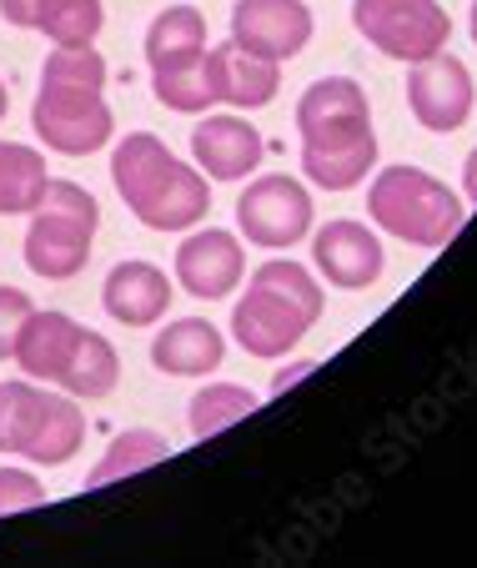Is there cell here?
I'll use <instances>...</instances> for the list:
<instances>
[{
	"mask_svg": "<svg viewBox=\"0 0 477 568\" xmlns=\"http://www.w3.org/2000/svg\"><path fill=\"white\" fill-rule=\"evenodd\" d=\"M202 75H206L212 106H232V111H262V106H272L276 91H282V65L242 51L236 41L206 45Z\"/></svg>",
	"mask_w": 477,
	"mask_h": 568,
	"instance_id": "14",
	"label": "cell"
},
{
	"mask_svg": "<svg viewBox=\"0 0 477 568\" xmlns=\"http://www.w3.org/2000/svg\"><path fill=\"white\" fill-rule=\"evenodd\" d=\"M55 0H0V21L16 26V31H41L51 21Z\"/></svg>",
	"mask_w": 477,
	"mask_h": 568,
	"instance_id": "28",
	"label": "cell"
},
{
	"mask_svg": "<svg viewBox=\"0 0 477 568\" xmlns=\"http://www.w3.org/2000/svg\"><path fill=\"white\" fill-rule=\"evenodd\" d=\"M206 55V16L196 6H166L156 21L146 26V65L151 75H176L202 65Z\"/></svg>",
	"mask_w": 477,
	"mask_h": 568,
	"instance_id": "18",
	"label": "cell"
},
{
	"mask_svg": "<svg viewBox=\"0 0 477 568\" xmlns=\"http://www.w3.org/2000/svg\"><path fill=\"white\" fill-rule=\"evenodd\" d=\"M31 312H35V302L26 287H0V363L16 357V343H21V327Z\"/></svg>",
	"mask_w": 477,
	"mask_h": 568,
	"instance_id": "27",
	"label": "cell"
},
{
	"mask_svg": "<svg viewBox=\"0 0 477 568\" xmlns=\"http://www.w3.org/2000/svg\"><path fill=\"white\" fill-rule=\"evenodd\" d=\"M81 448H85V413H81V397L51 393V387H45L41 418H35V428H31V438H26L21 458H26V463H41V468H61V463H71Z\"/></svg>",
	"mask_w": 477,
	"mask_h": 568,
	"instance_id": "19",
	"label": "cell"
},
{
	"mask_svg": "<svg viewBox=\"0 0 477 568\" xmlns=\"http://www.w3.org/2000/svg\"><path fill=\"white\" fill-rule=\"evenodd\" d=\"M367 216L397 242L433 252L467 226V202L423 166H382L367 186Z\"/></svg>",
	"mask_w": 477,
	"mask_h": 568,
	"instance_id": "5",
	"label": "cell"
},
{
	"mask_svg": "<svg viewBox=\"0 0 477 568\" xmlns=\"http://www.w3.org/2000/svg\"><path fill=\"white\" fill-rule=\"evenodd\" d=\"M171 297H176L171 277L156 262H141V257L116 262V267L106 272V282H101V307H106V317L121 322V327H151V322H161Z\"/></svg>",
	"mask_w": 477,
	"mask_h": 568,
	"instance_id": "15",
	"label": "cell"
},
{
	"mask_svg": "<svg viewBox=\"0 0 477 568\" xmlns=\"http://www.w3.org/2000/svg\"><path fill=\"white\" fill-rule=\"evenodd\" d=\"M45 156L21 141H0V216H31L45 196Z\"/></svg>",
	"mask_w": 477,
	"mask_h": 568,
	"instance_id": "21",
	"label": "cell"
},
{
	"mask_svg": "<svg viewBox=\"0 0 477 568\" xmlns=\"http://www.w3.org/2000/svg\"><path fill=\"white\" fill-rule=\"evenodd\" d=\"M307 373H317V363H297V367H282V373L272 377V393H286L292 383H302Z\"/></svg>",
	"mask_w": 477,
	"mask_h": 568,
	"instance_id": "29",
	"label": "cell"
},
{
	"mask_svg": "<svg viewBox=\"0 0 477 568\" xmlns=\"http://www.w3.org/2000/svg\"><path fill=\"white\" fill-rule=\"evenodd\" d=\"M106 55L95 45H51L41 61V87L31 101V126L55 156H91L111 146L116 116L106 106Z\"/></svg>",
	"mask_w": 477,
	"mask_h": 568,
	"instance_id": "2",
	"label": "cell"
},
{
	"mask_svg": "<svg viewBox=\"0 0 477 568\" xmlns=\"http://www.w3.org/2000/svg\"><path fill=\"white\" fill-rule=\"evenodd\" d=\"M171 458V443L161 438V433L151 428H126L111 438V448L101 453V463L91 468V478H85V488H106V483L116 478H131V473H146L156 468V463Z\"/></svg>",
	"mask_w": 477,
	"mask_h": 568,
	"instance_id": "22",
	"label": "cell"
},
{
	"mask_svg": "<svg viewBox=\"0 0 477 568\" xmlns=\"http://www.w3.org/2000/svg\"><path fill=\"white\" fill-rule=\"evenodd\" d=\"M312 31L317 21H312L307 0H236L232 6V41L262 61L286 65L292 55L307 51Z\"/></svg>",
	"mask_w": 477,
	"mask_h": 568,
	"instance_id": "10",
	"label": "cell"
},
{
	"mask_svg": "<svg viewBox=\"0 0 477 568\" xmlns=\"http://www.w3.org/2000/svg\"><path fill=\"white\" fill-rule=\"evenodd\" d=\"M236 226L252 247L286 252L312 236V192L307 182L286 172L246 176V192L236 196Z\"/></svg>",
	"mask_w": 477,
	"mask_h": 568,
	"instance_id": "8",
	"label": "cell"
},
{
	"mask_svg": "<svg viewBox=\"0 0 477 568\" xmlns=\"http://www.w3.org/2000/svg\"><path fill=\"white\" fill-rule=\"evenodd\" d=\"M151 363L166 377H212L226 363V337L206 317L166 322L156 333V343H151Z\"/></svg>",
	"mask_w": 477,
	"mask_h": 568,
	"instance_id": "16",
	"label": "cell"
},
{
	"mask_svg": "<svg viewBox=\"0 0 477 568\" xmlns=\"http://www.w3.org/2000/svg\"><path fill=\"white\" fill-rule=\"evenodd\" d=\"M256 408H262V397H256L252 387H242V383H206L202 393L191 397L186 423H191V433L206 443V438H216V433H226L232 423L252 418Z\"/></svg>",
	"mask_w": 477,
	"mask_h": 568,
	"instance_id": "23",
	"label": "cell"
},
{
	"mask_svg": "<svg viewBox=\"0 0 477 568\" xmlns=\"http://www.w3.org/2000/svg\"><path fill=\"white\" fill-rule=\"evenodd\" d=\"M45 387L31 383V377H6V383H0V453H21L26 448L35 418H41Z\"/></svg>",
	"mask_w": 477,
	"mask_h": 568,
	"instance_id": "24",
	"label": "cell"
},
{
	"mask_svg": "<svg viewBox=\"0 0 477 568\" xmlns=\"http://www.w3.org/2000/svg\"><path fill=\"white\" fill-rule=\"evenodd\" d=\"M463 192H467L463 202H467V206H477V146L467 151V161H463Z\"/></svg>",
	"mask_w": 477,
	"mask_h": 568,
	"instance_id": "30",
	"label": "cell"
},
{
	"mask_svg": "<svg viewBox=\"0 0 477 568\" xmlns=\"http://www.w3.org/2000/svg\"><path fill=\"white\" fill-rule=\"evenodd\" d=\"M352 26L387 61L407 65L447 51L453 41V16L443 11V0H352Z\"/></svg>",
	"mask_w": 477,
	"mask_h": 568,
	"instance_id": "7",
	"label": "cell"
},
{
	"mask_svg": "<svg viewBox=\"0 0 477 568\" xmlns=\"http://www.w3.org/2000/svg\"><path fill=\"white\" fill-rule=\"evenodd\" d=\"M101 26H106V6L101 0H55V11L41 26V36L51 45H95Z\"/></svg>",
	"mask_w": 477,
	"mask_h": 568,
	"instance_id": "25",
	"label": "cell"
},
{
	"mask_svg": "<svg viewBox=\"0 0 477 568\" xmlns=\"http://www.w3.org/2000/svg\"><path fill=\"white\" fill-rule=\"evenodd\" d=\"M6 111H11V87L0 81V121H6Z\"/></svg>",
	"mask_w": 477,
	"mask_h": 568,
	"instance_id": "31",
	"label": "cell"
},
{
	"mask_svg": "<svg viewBox=\"0 0 477 568\" xmlns=\"http://www.w3.org/2000/svg\"><path fill=\"white\" fill-rule=\"evenodd\" d=\"M302 136V176L322 192H352L377 166V126L362 81L322 75L297 101Z\"/></svg>",
	"mask_w": 477,
	"mask_h": 568,
	"instance_id": "1",
	"label": "cell"
},
{
	"mask_svg": "<svg viewBox=\"0 0 477 568\" xmlns=\"http://www.w3.org/2000/svg\"><path fill=\"white\" fill-rule=\"evenodd\" d=\"M407 106H413V116L423 121L427 131H437V136L467 126V116H473V106H477L473 71H467L453 51H437V55H427V61H413V75H407Z\"/></svg>",
	"mask_w": 477,
	"mask_h": 568,
	"instance_id": "9",
	"label": "cell"
},
{
	"mask_svg": "<svg viewBox=\"0 0 477 568\" xmlns=\"http://www.w3.org/2000/svg\"><path fill=\"white\" fill-rule=\"evenodd\" d=\"M81 322L65 317V312H41L35 307L31 317H26L21 327V343H16V357L11 363H21V373L31 377V383H61V373L71 367V353L75 343H81Z\"/></svg>",
	"mask_w": 477,
	"mask_h": 568,
	"instance_id": "17",
	"label": "cell"
},
{
	"mask_svg": "<svg viewBox=\"0 0 477 568\" xmlns=\"http://www.w3.org/2000/svg\"><path fill=\"white\" fill-rule=\"evenodd\" d=\"M111 186L126 212L151 232H191L212 212V182L202 166L176 161L156 131H126L111 146Z\"/></svg>",
	"mask_w": 477,
	"mask_h": 568,
	"instance_id": "3",
	"label": "cell"
},
{
	"mask_svg": "<svg viewBox=\"0 0 477 568\" xmlns=\"http://www.w3.org/2000/svg\"><path fill=\"white\" fill-rule=\"evenodd\" d=\"M322 282L312 277L302 262L272 257L252 272L246 292L232 307V337L252 357H286L292 347H302V337L312 333V322L322 317Z\"/></svg>",
	"mask_w": 477,
	"mask_h": 568,
	"instance_id": "4",
	"label": "cell"
},
{
	"mask_svg": "<svg viewBox=\"0 0 477 568\" xmlns=\"http://www.w3.org/2000/svg\"><path fill=\"white\" fill-rule=\"evenodd\" d=\"M242 277H246L242 236L222 232V226H206V232H196V226H191L186 242L176 247V282H181V292H191L196 302H222V297H232Z\"/></svg>",
	"mask_w": 477,
	"mask_h": 568,
	"instance_id": "13",
	"label": "cell"
},
{
	"mask_svg": "<svg viewBox=\"0 0 477 568\" xmlns=\"http://www.w3.org/2000/svg\"><path fill=\"white\" fill-rule=\"evenodd\" d=\"M467 31H473V45H477V0H473V11H467Z\"/></svg>",
	"mask_w": 477,
	"mask_h": 568,
	"instance_id": "32",
	"label": "cell"
},
{
	"mask_svg": "<svg viewBox=\"0 0 477 568\" xmlns=\"http://www.w3.org/2000/svg\"><path fill=\"white\" fill-rule=\"evenodd\" d=\"M116 383H121V357H116V347H111V337L85 327L75 353H71V367L61 373L55 387L81 397V403H101V397L116 393Z\"/></svg>",
	"mask_w": 477,
	"mask_h": 568,
	"instance_id": "20",
	"label": "cell"
},
{
	"mask_svg": "<svg viewBox=\"0 0 477 568\" xmlns=\"http://www.w3.org/2000/svg\"><path fill=\"white\" fill-rule=\"evenodd\" d=\"M312 262H317L322 277L342 292H367V287H377L382 272H387L382 236L372 232L367 222H352V216H337V222L312 232Z\"/></svg>",
	"mask_w": 477,
	"mask_h": 568,
	"instance_id": "11",
	"label": "cell"
},
{
	"mask_svg": "<svg viewBox=\"0 0 477 568\" xmlns=\"http://www.w3.org/2000/svg\"><path fill=\"white\" fill-rule=\"evenodd\" d=\"M45 504V483L35 478L31 468H0V518H11V514H31V508Z\"/></svg>",
	"mask_w": 477,
	"mask_h": 568,
	"instance_id": "26",
	"label": "cell"
},
{
	"mask_svg": "<svg viewBox=\"0 0 477 568\" xmlns=\"http://www.w3.org/2000/svg\"><path fill=\"white\" fill-rule=\"evenodd\" d=\"M101 226V202L81 182H45L41 206L26 226V267L45 282H71L91 262V242Z\"/></svg>",
	"mask_w": 477,
	"mask_h": 568,
	"instance_id": "6",
	"label": "cell"
},
{
	"mask_svg": "<svg viewBox=\"0 0 477 568\" xmlns=\"http://www.w3.org/2000/svg\"><path fill=\"white\" fill-rule=\"evenodd\" d=\"M262 131L236 111H206L191 126V161L206 172V182H246L262 166Z\"/></svg>",
	"mask_w": 477,
	"mask_h": 568,
	"instance_id": "12",
	"label": "cell"
}]
</instances>
